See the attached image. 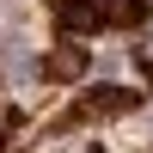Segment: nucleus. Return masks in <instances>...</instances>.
<instances>
[{"label": "nucleus", "instance_id": "obj_2", "mask_svg": "<svg viewBox=\"0 0 153 153\" xmlns=\"http://www.w3.org/2000/svg\"><path fill=\"white\" fill-rule=\"evenodd\" d=\"M80 74H86V49L80 43H61L49 55V80H80Z\"/></svg>", "mask_w": 153, "mask_h": 153}, {"label": "nucleus", "instance_id": "obj_1", "mask_svg": "<svg viewBox=\"0 0 153 153\" xmlns=\"http://www.w3.org/2000/svg\"><path fill=\"white\" fill-rule=\"evenodd\" d=\"M135 104H141V92H129V86H98L86 98V110H98V117H129Z\"/></svg>", "mask_w": 153, "mask_h": 153}, {"label": "nucleus", "instance_id": "obj_3", "mask_svg": "<svg viewBox=\"0 0 153 153\" xmlns=\"http://www.w3.org/2000/svg\"><path fill=\"white\" fill-rule=\"evenodd\" d=\"M98 25H104L98 6H68V12H61V31H68V37H92Z\"/></svg>", "mask_w": 153, "mask_h": 153}]
</instances>
